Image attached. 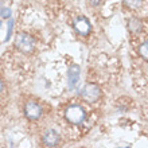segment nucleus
<instances>
[{
  "label": "nucleus",
  "mask_w": 148,
  "mask_h": 148,
  "mask_svg": "<svg viewBox=\"0 0 148 148\" xmlns=\"http://www.w3.org/2000/svg\"><path fill=\"white\" fill-rule=\"evenodd\" d=\"M1 92H3V82L0 81V93H1Z\"/></svg>",
  "instance_id": "12"
},
{
  "label": "nucleus",
  "mask_w": 148,
  "mask_h": 148,
  "mask_svg": "<svg viewBox=\"0 0 148 148\" xmlns=\"http://www.w3.org/2000/svg\"><path fill=\"white\" fill-rule=\"evenodd\" d=\"M140 54H141V57H143L144 59H147V58H148V53H147V40H145V42L140 46Z\"/></svg>",
  "instance_id": "10"
},
{
  "label": "nucleus",
  "mask_w": 148,
  "mask_h": 148,
  "mask_svg": "<svg viewBox=\"0 0 148 148\" xmlns=\"http://www.w3.org/2000/svg\"><path fill=\"white\" fill-rule=\"evenodd\" d=\"M81 94L85 101L96 102V101H98V98L101 97V90H100L98 86L93 85V84H88V85H85V88L82 89Z\"/></svg>",
  "instance_id": "3"
},
{
  "label": "nucleus",
  "mask_w": 148,
  "mask_h": 148,
  "mask_svg": "<svg viewBox=\"0 0 148 148\" xmlns=\"http://www.w3.org/2000/svg\"><path fill=\"white\" fill-rule=\"evenodd\" d=\"M141 27L143 26H141V22L139 19H136V18L131 19V22H129V30L132 32H139L141 30Z\"/></svg>",
  "instance_id": "8"
},
{
  "label": "nucleus",
  "mask_w": 148,
  "mask_h": 148,
  "mask_svg": "<svg viewBox=\"0 0 148 148\" xmlns=\"http://www.w3.org/2000/svg\"><path fill=\"white\" fill-rule=\"evenodd\" d=\"M74 28L77 30V32L79 35H89V32L92 31V26H90V22L86 19L85 16H79L74 20Z\"/></svg>",
  "instance_id": "5"
},
{
  "label": "nucleus",
  "mask_w": 148,
  "mask_h": 148,
  "mask_svg": "<svg viewBox=\"0 0 148 148\" xmlns=\"http://www.w3.org/2000/svg\"><path fill=\"white\" fill-rule=\"evenodd\" d=\"M124 1L129 8H135V10L143 5V0H124Z\"/></svg>",
  "instance_id": "9"
},
{
  "label": "nucleus",
  "mask_w": 148,
  "mask_h": 148,
  "mask_svg": "<svg viewBox=\"0 0 148 148\" xmlns=\"http://www.w3.org/2000/svg\"><path fill=\"white\" fill-rule=\"evenodd\" d=\"M15 46L22 53H30L34 50V39L27 34H18L15 38Z\"/></svg>",
  "instance_id": "2"
},
{
  "label": "nucleus",
  "mask_w": 148,
  "mask_h": 148,
  "mask_svg": "<svg viewBox=\"0 0 148 148\" xmlns=\"http://www.w3.org/2000/svg\"><path fill=\"white\" fill-rule=\"evenodd\" d=\"M42 141L46 147H57L59 143V135L54 129H47L42 135Z\"/></svg>",
  "instance_id": "6"
},
{
  "label": "nucleus",
  "mask_w": 148,
  "mask_h": 148,
  "mask_svg": "<svg viewBox=\"0 0 148 148\" xmlns=\"http://www.w3.org/2000/svg\"><path fill=\"white\" fill-rule=\"evenodd\" d=\"M24 114L28 120H39L42 116V108L36 101H28L24 106Z\"/></svg>",
  "instance_id": "4"
},
{
  "label": "nucleus",
  "mask_w": 148,
  "mask_h": 148,
  "mask_svg": "<svg viewBox=\"0 0 148 148\" xmlns=\"http://www.w3.org/2000/svg\"><path fill=\"white\" fill-rule=\"evenodd\" d=\"M79 73H81V70H79V66H77V65H73L69 69L67 78H69V86L70 88H74V86L77 85L78 79H79Z\"/></svg>",
  "instance_id": "7"
},
{
  "label": "nucleus",
  "mask_w": 148,
  "mask_h": 148,
  "mask_svg": "<svg viewBox=\"0 0 148 148\" xmlns=\"http://www.w3.org/2000/svg\"><path fill=\"white\" fill-rule=\"evenodd\" d=\"M12 26H14V20H10V24H8V34H7V40L10 39V36H11V32H12Z\"/></svg>",
  "instance_id": "11"
},
{
  "label": "nucleus",
  "mask_w": 148,
  "mask_h": 148,
  "mask_svg": "<svg viewBox=\"0 0 148 148\" xmlns=\"http://www.w3.org/2000/svg\"><path fill=\"white\" fill-rule=\"evenodd\" d=\"M65 116L71 124H81L85 120V110L79 105H71L66 109Z\"/></svg>",
  "instance_id": "1"
}]
</instances>
